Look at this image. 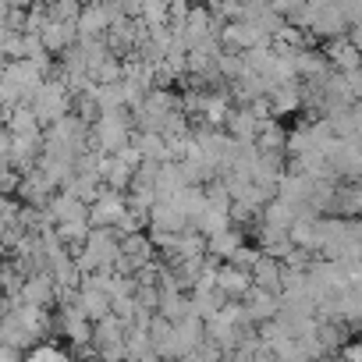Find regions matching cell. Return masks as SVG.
Instances as JSON below:
<instances>
[{"label":"cell","mask_w":362,"mask_h":362,"mask_svg":"<svg viewBox=\"0 0 362 362\" xmlns=\"http://www.w3.org/2000/svg\"><path fill=\"white\" fill-rule=\"evenodd\" d=\"M121 217H124V206H121L117 196H103V199L93 206V221H96V224H117Z\"/></svg>","instance_id":"6da1fadb"},{"label":"cell","mask_w":362,"mask_h":362,"mask_svg":"<svg viewBox=\"0 0 362 362\" xmlns=\"http://www.w3.org/2000/svg\"><path fill=\"white\" fill-rule=\"evenodd\" d=\"M330 57L341 64V68H355L362 57L355 54V47H348V43H330Z\"/></svg>","instance_id":"7a4b0ae2"},{"label":"cell","mask_w":362,"mask_h":362,"mask_svg":"<svg viewBox=\"0 0 362 362\" xmlns=\"http://www.w3.org/2000/svg\"><path fill=\"white\" fill-rule=\"evenodd\" d=\"M29 358H33V362H40V358H57V362H61V358H64V351H61L57 344H43V348H33V351H29Z\"/></svg>","instance_id":"3957f363"},{"label":"cell","mask_w":362,"mask_h":362,"mask_svg":"<svg viewBox=\"0 0 362 362\" xmlns=\"http://www.w3.org/2000/svg\"><path fill=\"white\" fill-rule=\"evenodd\" d=\"M348 355H355V358H358V355H362V344H351V348H348Z\"/></svg>","instance_id":"277c9868"}]
</instances>
